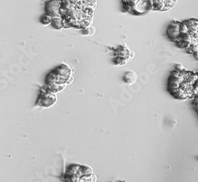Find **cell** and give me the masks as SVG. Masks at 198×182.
Masks as SVG:
<instances>
[{"label": "cell", "instance_id": "9a60e30c", "mask_svg": "<svg viewBox=\"0 0 198 182\" xmlns=\"http://www.w3.org/2000/svg\"><path fill=\"white\" fill-rule=\"evenodd\" d=\"M197 53H198V52H195L194 54H193V56H194V58H196V60H197Z\"/></svg>", "mask_w": 198, "mask_h": 182}, {"label": "cell", "instance_id": "6da1fadb", "mask_svg": "<svg viewBox=\"0 0 198 182\" xmlns=\"http://www.w3.org/2000/svg\"><path fill=\"white\" fill-rule=\"evenodd\" d=\"M197 74L194 71H171L167 81L169 93L176 99L186 100L197 95Z\"/></svg>", "mask_w": 198, "mask_h": 182}, {"label": "cell", "instance_id": "8992f818", "mask_svg": "<svg viewBox=\"0 0 198 182\" xmlns=\"http://www.w3.org/2000/svg\"><path fill=\"white\" fill-rule=\"evenodd\" d=\"M153 10L166 12L175 7L178 0H152Z\"/></svg>", "mask_w": 198, "mask_h": 182}, {"label": "cell", "instance_id": "ba28073f", "mask_svg": "<svg viewBox=\"0 0 198 182\" xmlns=\"http://www.w3.org/2000/svg\"><path fill=\"white\" fill-rule=\"evenodd\" d=\"M135 53L130 49L126 44L120 45L116 49H114V57L122 58L128 61H130L133 59Z\"/></svg>", "mask_w": 198, "mask_h": 182}, {"label": "cell", "instance_id": "8fae6325", "mask_svg": "<svg viewBox=\"0 0 198 182\" xmlns=\"http://www.w3.org/2000/svg\"><path fill=\"white\" fill-rule=\"evenodd\" d=\"M124 80L126 83L129 85H133L137 82L138 80V75L136 72L133 71H129L125 73L124 76Z\"/></svg>", "mask_w": 198, "mask_h": 182}, {"label": "cell", "instance_id": "7c38bea8", "mask_svg": "<svg viewBox=\"0 0 198 182\" xmlns=\"http://www.w3.org/2000/svg\"><path fill=\"white\" fill-rule=\"evenodd\" d=\"M51 25L53 26V28L58 30H60L64 28V22H63L62 18H53V21H52Z\"/></svg>", "mask_w": 198, "mask_h": 182}, {"label": "cell", "instance_id": "5b68a950", "mask_svg": "<svg viewBox=\"0 0 198 182\" xmlns=\"http://www.w3.org/2000/svg\"><path fill=\"white\" fill-rule=\"evenodd\" d=\"M56 102H57L56 94L48 90L46 87L42 89L38 101V105L44 108H51L54 106Z\"/></svg>", "mask_w": 198, "mask_h": 182}, {"label": "cell", "instance_id": "277c9868", "mask_svg": "<svg viewBox=\"0 0 198 182\" xmlns=\"http://www.w3.org/2000/svg\"><path fill=\"white\" fill-rule=\"evenodd\" d=\"M92 174H93V169L87 165L73 164L67 168L66 180L68 182H79L83 176Z\"/></svg>", "mask_w": 198, "mask_h": 182}, {"label": "cell", "instance_id": "9c48e42d", "mask_svg": "<svg viewBox=\"0 0 198 182\" xmlns=\"http://www.w3.org/2000/svg\"><path fill=\"white\" fill-rule=\"evenodd\" d=\"M180 25H181V22L174 21L170 23L166 30V36L174 43L176 42L180 35Z\"/></svg>", "mask_w": 198, "mask_h": 182}, {"label": "cell", "instance_id": "7a4b0ae2", "mask_svg": "<svg viewBox=\"0 0 198 182\" xmlns=\"http://www.w3.org/2000/svg\"><path fill=\"white\" fill-rule=\"evenodd\" d=\"M72 74L71 67L65 63H62L47 75L45 87L55 94L60 93L73 82Z\"/></svg>", "mask_w": 198, "mask_h": 182}, {"label": "cell", "instance_id": "3957f363", "mask_svg": "<svg viewBox=\"0 0 198 182\" xmlns=\"http://www.w3.org/2000/svg\"><path fill=\"white\" fill-rule=\"evenodd\" d=\"M127 12L136 16H144L153 10L152 0H122Z\"/></svg>", "mask_w": 198, "mask_h": 182}, {"label": "cell", "instance_id": "52a82bcc", "mask_svg": "<svg viewBox=\"0 0 198 182\" xmlns=\"http://www.w3.org/2000/svg\"><path fill=\"white\" fill-rule=\"evenodd\" d=\"M61 7V2L60 0H50L45 4V14L52 18H61L60 10Z\"/></svg>", "mask_w": 198, "mask_h": 182}, {"label": "cell", "instance_id": "5bb4252c", "mask_svg": "<svg viewBox=\"0 0 198 182\" xmlns=\"http://www.w3.org/2000/svg\"><path fill=\"white\" fill-rule=\"evenodd\" d=\"M184 67L181 64H180V63H178V64H176L175 65V70L176 71H182V70H184Z\"/></svg>", "mask_w": 198, "mask_h": 182}, {"label": "cell", "instance_id": "30bf717a", "mask_svg": "<svg viewBox=\"0 0 198 182\" xmlns=\"http://www.w3.org/2000/svg\"><path fill=\"white\" fill-rule=\"evenodd\" d=\"M176 46H178L180 49H182L184 50H186L189 49L192 45V37L189 33L186 34H180L178 40L174 43Z\"/></svg>", "mask_w": 198, "mask_h": 182}, {"label": "cell", "instance_id": "4fadbf2b", "mask_svg": "<svg viewBox=\"0 0 198 182\" xmlns=\"http://www.w3.org/2000/svg\"><path fill=\"white\" fill-rule=\"evenodd\" d=\"M52 21H53V18L49 16V15L46 14L41 18V24L45 26H49V25L52 24Z\"/></svg>", "mask_w": 198, "mask_h": 182}]
</instances>
